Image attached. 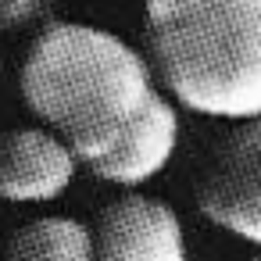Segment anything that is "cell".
I'll use <instances>...</instances> for the list:
<instances>
[{
	"label": "cell",
	"mask_w": 261,
	"mask_h": 261,
	"mask_svg": "<svg viewBox=\"0 0 261 261\" xmlns=\"http://www.w3.org/2000/svg\"><path fill=\"white\" fill-rule=\"evenodd\" d=\"M8 261H97L93 229L68 215L33 218L11 236Z\"/></svg>",
	"instance_id": "obj_7"
},
{
	"label": "cell",
	"mask_w": 261,
	"mask_h": 261,
	"mask_svg": "<svg viewBox=\"0 0 261 261\" xmlns=\"http://www.w3.org/2000/svg\"><path fill=\"white\" fill-rule=\"evenodd\" d=\"M40 8H43V0H0V33H11V29L36 22Z\"/></svg>",
	"instance_id": "obj_8"
},
{
	"label": "cell",
	"mask_w": 261,
	"mask_h": 261,
	"mask_svg": "<svg viewBox=\"0 0 261 261\" xmlns=\"http://www.w3.org/2000/svg\"><path fill=\"white\" fill-rule=\"evenodd\" d=\"M147 43L168 97L204 118H261V0H147Z\"/></svg>",
	"instance_id": "obj_2"
},
{
	"label": "cell",
	"mask_w": 261,
	"mask_h": 261,
	"mask_svg": "<svg viewBox=\"0 0 261 261\" xmlns=\"http://www.w3.org/2000/svg\"><path fill=\"white\" fill-rule=\"evenodd\" d=\"M75 150L47 125H29L0 136V200L8 204H43L61 197L75 172Z\"/></svg>",
	"instance_id": "obj_5"
},
{
	"label": "cell",
	"mask_w": 261,
	"mask_h": 261,
	"mask_svg": "<svg viewBox=\"0 0 261 261\" xmlns=\"http://www.w3.org/2000/svg\"><path fill=\"white\" fill-rule=\"evenodd\" d=\"M0 72H4V50H0Z\"/></svg>",
	"instance_id": "obj_9"
},
{
	"label": "cell",
	"mask_w": 261,
	"mask_h": 261,
	"mask_svg": "<svg viewBox=\"0 0 261 261\" xmlns=\"http://www.w3.org/2000/svg\"><path fill=\"white\" fill-rule=\"evenodd\" d=\"M97 261H186V232L158 197L125 190L115 197L93 225Z\"/></svg>",
	"instance_id": "obj_4"
},
{
	"label": "cell",
	"mask_w": 261,
	"mask_h": 261,
	"mask_svg": "<svg viewBox=\"0 0 261 261\" xmlns=\"http://www.w3.org/2000/svg\"><path fill=\"white\" fill-rule=\"evenodd\" d=\"M22 100L86 172L115 158L165 97L154 65L122 36L86 22H50L22 61Z\"/></svg>",
	"instance_id": "obj_1"
},
{
	"label": "cell",
	"mask_w": 261,
	"mask_h": 261,
	"mask_svg": "<svg viewBox=\"0 0 261 261\" xmlns=\"http://www.w3.org/2000/svg\"><path fill=\"white\" fill-rule=\"evenodd\" d=\"M175 150H179V111L175 100L161 97L158 108L147 115V122L136 129V136L90 175L122 190H140L143 182L158 179L172 165Z\"/></svg>",
	"instance_id": "obj_6"
},
{
	"label": "cell",
	"mask_w": 261,
	"mask_h": 261,
	"mask_svg": "<svg viewBox=\"0 0 261 261\" xmlns=\"http://www.w3.org/2000/svg\"><path fill=\"white\" fill-rule=\"evenodd\" d=\"M197 204L222 232L261 250V118L240 122L204 165Z\"/></svg>",
	"instance_id": "obj_3"
},
{
	"label": "cell",
	"mask_w": 261,
	"mask_h": 261,
	"mask_svg": "<svg viewBox=\"0 0 261 261\" xmlns=\"http://www.w3.org/2000/svg\"><path fill=\"white\" fill-rule=\"evenodd\" d=\"M254 261H261V250H257V257H254Z\"/></svg>",
	"instance_id": "obj_10"
}]
</instances>
